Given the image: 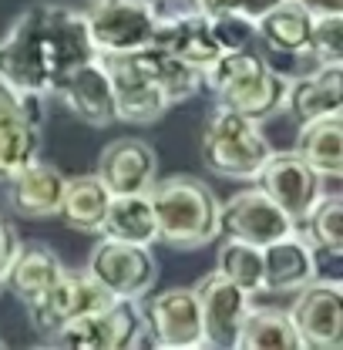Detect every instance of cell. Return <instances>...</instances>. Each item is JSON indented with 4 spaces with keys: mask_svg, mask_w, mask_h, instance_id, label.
<instances>
[{
    "mask_svg": "<svg viewBox=\"0 0 343 350\" xmlns=\"http://www.w3.org/2000/svg\"><path fill=\"white\" fill-rule=\"evenodd\" d=\"M303 222H306V239L313 243V250L320 256L343 260V199L340 196L327 192Z\"/></svg>",
    "mask_w": 343,
    "mask_h": 350,
    "instance_id": "30",
    "label": "cell"
},
{
    "mask_svg": "<svg viewBox=\"0 0 343 350\" xmlns=\"http://www.w3.org/2000/svg\"><path fill=\"white\" fill-rule=\"evenodd\" d=\"M310 27L313 14H306L297 0H279L262 17H256V41H262V47H269L273 54L300 57L310 44Z\"/></svg>",
    "mask_w": 343,
    "mask_h": 350,
    "instance_id": "24",
    "label": "cell"
},
{
    "mask_svg": "<svg viewBox=\"0 0 343 350\" xmlns=\"http://www.w3.org/2000/svg\"><path fill=\"white\" fill-rule=\"evenodd\" d=\"M108 199L111 192L101 185L98 175H78V178H68L64 182V196H61V213L71 229H81V232H98L101 229V219L108 209Z\"/></svg>",
    "mask_w": 343,
    "mask_h": 350,
    "instance_id": "27",
    "label": "cell"
},
{
    "mask_svg": "<svg viewBox=\"0 0 343 350\" xmlns=\"http://www.w3.org/2000/svg\"><path fill=\"white\" fill-rule=\"evenodd\" d=\"M148 199L159 222V243L175 250H202L219 236V199L206 182L175 175L155 182Z\"/></svg>",
    "mask_w": 343,
    "mask_h": 350,
    "instance_id": "3",
    "label": "cell"
},
{
    "mask_svg": "<svg viewBox=\"0 0 343 350\" xmlns=\"http://www.w3.org/2000/svg\"><path fill=\"white\" fill-rule=\"evenodd\" d=\"M297 222L286 216L262 189H246L236 192L225 206H219V236L243 239L253 246H266L286 232H293Z\"/></svg>",
    "mask_w": 343,
    "mask_h": 350,
    "instance_id": "11",
    "label": "cell"
},
{
    "mask_svg": "<svg viewBox=\"0 0 343 350\" xmlns=\"http://www.w3.org/2000/svg\"><path fill=\"white\" fill-rule=\"evenodd\" d=\"M81 21L94 54L101 57L131 54L155 41V31L162 24V3L159 0H87L81 7Z\"/></svg>",
    "mask_w": 343,
    "mask_h": 350,
    "instance_id": "5",
    "label": "cell"
},
{
    "mask_svg": "<svg viewBox=\"0 0 343 350\" xmlns=\"http://www.w3.org/2000/svg\"><path fill=\"white\" fill-rule=\"evenodd\" d=\"M145 330L152 347L162 350H195L206 347V334H202V313L195 290L189 286H172L165 293H159L141 313Z\"/></svg>",
    "mask_w": 343,
    "mask_h": 350,
    "instance_id": "10",
    "label": "cell"
},
{
    "mask_svg": "<svg viewBox=\"0 0 343 350\" xmlns=\"http://www.w3.org/2000/svg\"><path fill=\"white\" fill-rule=\"evenodd\" d=\"M41 155V122L20 118L0 125V178L27 169Z\"/></svg>",
    "mask_w": 343,
    "mask_h": 350,
    "instance_id": "29",
    "label": "cell"
},
{
    "mask_svg": "<svg viewBox=\"0 0 343 350\" xmlns=\"http://www.w3.org/2000/svg\"><path fill=\"white\" fill-rule=\"evenodd\" d=\"M57 94L87 125L105 129V125L115 122V94H111V78H108L101 54H94V57L81 61L78 68H71L68 78L57 88Z\"/></svg>",
    "mask_w": 343,
    "mask_h": 350,
    "instance_id": "16",
    "label": "cell"
},
{
    "mask_svg": "<svg viewBox=\"0 0 343 350\" xmlns=\"http://www.w3.org/2000/svg\"><path fill=\"white\" fill-rule=\"evenodd\" d=\"M279 0H232V10L236 14H243V17H249V21H256L262 17L269 7H276Z\"/></svg>",
    "mask_w": 343,
    "mask_h": 350,
    "instance_id": "34",
    "label": "cell"
},
{
    "mask_svg": "<svg viewBox=\"0 0 343 350\" xmlns=\"http://www.w3.org/2000/svg\"><path fill=\"white\" fill-rule=\"evenodd\" d=\"M131 61L162 88V94L169 98V105L189 101L202 88V71H195L178 54H172L169 47H162V44H155V41L138 47V51H131Z\"/></svg>",
    "mask_w": 343,
    "mask_h": 350,
    "instance_id": "23",
    "label": "cell"
},
{
    "mask_svg": "<svg viewBox=\"0 0 343 350\" xmlns=\"http://www.w3.org/2000/svg\"><path fill=\"white\" fill-rule=\"evenodd\" d=\"M316 276V250L297 229L262 246V293H297Z\"/></svg>",
    "mask_w": 343,
    "mask_h": 350,
    "instance_id": "17",
    "label": "cell"
},
{
    "mask_svg": "<svg viewBox=\"0 0 343 350\" xmlns=\"http://www.w3.org/2000/svg\"><path fill=\"white\" fill-rule=\"evenodd\" d=\"M10 189H7V199H10V209L24 219H51L61 213V196H64V182L68 175L47 162H31L27 169L14 172L10 178Z\"/></svg>",
    "mask_w": 343,
    "mask_h": 350,
    "instance_id": "18",
    "label": "cell"
},
{
    "mask_svg": "<svg viewBox=\"0 0 343 350\" xmlns=\"http://www.w3.org/2000/svg\"><path fill=\"white\" fill-rule=\"evenodd\" d=\"M195 290V300H199V313H202V334H206V347H219L229 350L236 347V337H239V327L253 306V297L236 286L232 280L209 273L199 280Z\"/></svg>",
    "mask_w": 343,
    "mask_h": 350,
    "instance_id": "13",
    "label": "cell"
},
{
    "mask_svg": "<svg viewBox=\"0 0 343 350\" xmlns=\"http://www.w3.org/2000/svg\"><path fill=\"white\" fill-rule=\"evenodd\" d=\"M98 232L108 236V239L135 243V246H155L159 243V222H155V209H152L148 192L111 196Z\"/></svg>",
    "mask_w": 343,
    "mask_h": 350,
    "instance_id": "22",
    "label": "cell"
},
{
    "mask_svg": "<svg viewBox=\"0 0 343 350\" xmlns=\"http://www.w3.org/2000/svg\"><path fill=\"white\" fill-rule=\"evenodd\" d=\"M286 108L300 122L333 118L343 111V64H316L286 88Z\"/></svg>",
    "mask_w": 343,
    "mask_h": 350,
    "instance_id": "20",
    "label": "cell"
},
{
    "mask_svg": "<svg viewBox=\"0 0 343 350\" xmlns=\"http://www.w3.org/2000/svg\"><path fill=\"white\" fill-rule=\"evenodd\" d=\"M286 313L300 334L303 347H343V286L337 276H316L300 286Z\"/></svg>",
    "mask_w": 343,
    "mask_h": 350,
    "instance_id": "8",
    "label": "cell"
},
{
    "mask_svg": "<svg viewBox=\"0 0 343 350\" xmlns=\"http://www.w3.org/2000/svg\"><path fill=\"white\" fill-rule=\"evenodd\" d=\"M239 350H300V334L290 320L286 310H273V306H249L239 337Z\"/></svg>",
    "mask_w": 343,
    "mask_h": 350,
    "instance_id": "26",
    "label": "cell"
},
{
    "mask_svg": "<svg viewBox=\"0 0 343 350\" xmlns=\"http://www.w3.org/2000/svg\"><path fill=\"white\" fill-rule=\"evenodd\" d=\"M51 337L57 340V347L68 350H128L152 344L135 300H111L101 310L68 320Z\"/></svg>",
    "mask_w": 343,
    "mask_h": 350,
    "instance_id": "6",
    "label": "cell"
},
{
    "mask_svg": "<svg viewBox=\"0 0 343 350\" xmlns=\"http://www.w3.org/2000/svg\"><path fill=\"white\" fill-rule=\"evenodd\" d=\"M172 14H222L232 10V0H165Z\"/></svg>",
    "mask_w": 343,
    "mask_h": 350,
    "instance_id": "32",
    "label": "cell"
},
{
    "mask_svg": "<svg viewBox=\"0 0 343 350\" xmlns=\"http://www.w3.org/2000/svg\"><path fill=\"white\" fill-rule=\"evenodd\" d=\"M297 155L310 169L323 178H340L343 175V122L340 115L333 118H316L303 122L300 138H297Z\"/></svg>",
    "mask_w": 343,
    "mask_h": 350,
    "instance_id": "25",
    "label": "cell"
},
{
    "mask_svg": "<svg viewBox=\"0 0 343 350\" xmlns=\"http://www.w3.org/2000/svg\"><path fill=\"white\" fill-rule=\"evenodd\" d=\"M0 286H3V283H0Z\"/></svg>",
    "mask_w": 343,
    "mask_h": 350,
    "instance_id": "36",
    "label": "cell"
},
{
    "mask_svg": "<svg viewBox=\"0 0 343 350\" xmlns=\"http://www.w3.org/2000/svg\"><path fill=\"white\" fill-rule=\"evenodd\" d=\"M94 175L111 196L148 192L159 178V155L145 138H115L101 148Z\"/></svg>",
    "mask_w": 343,
    "mask_h": 350,
    "instance_id": "15",
    "label": "cell"
},
{
    "mask_svg": "<svg viewBox=\"0 0 343 350\" xmlns=\"http://www.w3.org/2000/svg\"><path fill=\"white\" fill-rule=\"evenodd\" d=\"M202 88L212 91L219 98V105H225L232 111H243V115L256 118L262 125L266 118H273L276 111L286 108L290 78L276 75L256 51L239 47V51L219 54L202 71Z\"/></svg>",
    "mask_w": 343,
    "mask_h": 350,
    "instance_id": "2",
    "label": "cell"
},
{
    "mask_svg": "<svg viewBox=\"0 0 343 350\" xmlns=\"http://www.w3.org/2000/svg\"><path fill=\"white\" fill-rule=\"evenodd\" d=\"M306 14L323 17V14H343V0H297Z\"/></svg>",
    "mask_w": 343,
    "mask_h": 350,
    "instance_id": "35",
    "label": "cell"
},
{
    "mask_svg": "<svg viewBox=\"0 0 343 350\" xmlns=\"http://www.w3.org/2000/svg\"><path fill=\"white\" fill-rule=\"evenodd\" d=\"M259 189L300 226L313 213V206L327 196L323 192V175L310 169L297 152H273L266 165L256 175Z\"/></svg>",
    "mask_w": 343,
    "mask_h": 350,
    "instance_id": "9",
    "label": "cell"
},
{
    "mask_svg": "<svg viewBox=\"0 0 343 350\" xmlns=\"http://www.w3.org/2000/svg\"><path fill=\"white\" fill-rule=\"evenodd\" d=\"M306 54L316 57V64H343V14L313 17Z\"/></svg>",
    "mask_w": 343,
    "mask_h": 350,
    "instance_id": "31",
    "label": "cell"
},
{
    "mask_svg": "<svg viewBox=\"0 0 343 350\" xmlns=\"http://www.w3.org/2000/svg\"><path fill=\"white\" fill-rule=\"evenodd\" d=\"M273 145L256 118L219 105L202 131V159L212 172L225 178H256Z\"/></svg>",
    "mask_w": 343,
    "mask_h": 350,
    "instance_id": "4",
    "label": "cell"
},
{
    "mask_svg": "<svg viewBox=\"0 0 343 350\" xmlns=\"http://www.w3.org/2000/svg\"><path fill=\"white\" fill-rule=\"evenodd\" d=\"M105 68H108L111 94H115V122L152 125L172 108L169 98L162 94V88L131 61V54L105 57Z\"/></svg>",
    "mask_w": 343,
    "mask_h": 350,
    "instance_id": "14",
    "label": "cell"
},
{
    "mask_svg": "<svg viewBox=\"0 0 343 350\" xmlns=\"http://www.w3.org/2000/svg\"><path fill=\"white\" fill-rule=\"evenodd\" d=\"M61 273H64V262L51 246L27 243V246H17L14 260H10L7 273H3V286L24 306H34L57 283Z\"/></svg>",
    "mask_w": 343,
    "mask_h": 350,
    "instance_id": "21",
    "label": "cell"
},
{
    "mask_svg": "<svg viewBox=\"0 0 343 350\" xmlns=\"http://www.w3.org/2000/svg\"><path fill=\"white\" fill-rule=\"evenodd\" d=\"M87 269L115 300H135V304L155 286L159 276L152 246H135L108 236H101V243L91 250Z\"/></svg>",
    "mask_w": 343,
    "mask_h": 350,
    "instance_id": "7",
    "label": "cell"
},
{
    "mask_svg": "<svg viewBox=\"0 0 343 350\" xmlns=\"http://www.w3.org/2000/svg\"><path fill=\"white\" fill-rule=\"evenodd\" d=\"M111 300H115V297L91 276L87 266L85 269H68V266H64V273L57 276V283H54L34 306H27V310H31L34 323L41 327L44 334H54V330L64 327L68 320L85 317L91 310H101V306H108Z\"/></svg>",
    "mask_w": 343,
    "mask_h": 350,
    "instance_id": "12",
    "label": "cell"
},
{
    "mask_svg": "<svg viewBox=\"0 0 343 350\" xmlns=\"http://www.w3.org/2000/svg\"><path fill=\"white\" fill-rule=\"evenodd\" d=\"M94 57L81 10L38 3L24 10L0 41V78L24 94H57L71 68Z\"/></svg>",
    "mask_w": 343,
    "mask_h": 350,
    "instance_id": "1",
    "label": "cell"
},
{
    "mask_svg": "<svg viewBox=\"0 0 343 350\" xmlns=\"http://www.w3.org/2000/svg\"><path fill=\"white\" fill-rule=\"evenodd\" d=\"M215 273L243 286L249 297L262 293V246L222 236V246L215 253Z\"/></svg>",
    "mask_w": 343,
    "mask_h": 350,
    "instance_id": "28",
    "label": "cell"
},
{
    "mask_svg": "<svg viewBox=\"0 0 343 350\" xmlns=\"http://www.w3.org/2000/svg\"><path fill=\"white\" fill-rule=\"evenodd\" d=\"M17 246H20L17 232H14V229L0 219V283H3V273H7V266H10V260H14Z\"/></svg>",
    "mask_w": 343,
    "mask_h": 350,
    "instance_id": "33",
    "label": "cell"
},
{
    "mask_svg": "<svg viewBox=\"0 0 343 350\" xmlns=\"http://www.w3.org/2000/svg\"><path fill=\"white\" fill-rule=\"evenodd\" d=\"M155 44L169 47L172 54H178L195 71H206L222 54L209 14H162V24L155 31Z\"/></svg>",
    "mask_w": 343,
    "mask_h": 350,
    "instance_id": "19",
    "label": "cell"
}]
</instances>
